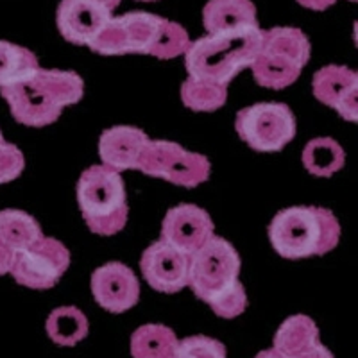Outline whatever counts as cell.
I'll return each mask as SVG.
<instances>
[{
    "instance_id": "e0dca14e",
    "label": "cell",
    "mask_w": 358,
    "mask_h": 358,
    "mask_svg": "<svg viewBox=\"0 0 358 358\" xmlns=\"http://www.w3.org/2000/svg\"><path fill=\"white\" fill-rule=\"evenodd\" d=\"M203 24L208 34L236 33L257 27V8L251 0H210L204 6Z\"/></svg>"
},
{
    "instance_id": "52a82bcc",
    "label": "cell",
    "mask_w": 358,
    "mask_h": 358,
    "mask_svg": "<svg viewBox=\"0 0 358 358\" xmlns=\"http://www.w3.org/2000/svg\"><path fill=\"white\" fill-rule=\"evenodd\" d=\"M210 159L190 152L179 143L167 140H149L138 159V169L147 176L162 178L169 183L196 188L210 178Z\"/></svg>"
},
{
    "instance_id": "836d02e7",
    "label": "cell",
    "mask_w": 358,
    "mask_h": 358,
    "mask_svg": "<svg viewBox=\"0 0 358 358\" xmlns=\"http://www.w3.org/2000/svg\"><path fill=\"white\" fill-rule=\"evenodd\" d=\"M4 142V136H2V131H0V143Z\"/></svg>"
},
{
    "instance_id": "d590c367",
    "label": "cell",
    "mask_w": 358,
    "mask_h": 358,
    "mask_svg": "<svg viewBox=\"0 0 358 358\" xmlns=\"http://www.w3.org/2000/svg\"><path fill=\"white\" fill-rule=\"evenodd\" d=\"M351 2H355V0H351Z\"/></svg>"
},
{
    "instance_id": "ac0fdd59",
    "label": "cell",
    "mask_w": 358,
    "mask_h": 358,
    "mask_svg": "<svg viewBox=\"0 0 358 358\" xmlns=\"http://www.w3.org/2000/svg\"><path fill=\"white\" fill-rule=\"evenodd\" d=\"M319 344V328L308 315H292L281 322L274 335V350L294 358Z\"/></svg>"
},
{
    "instance_id": "9a60e30c",
    "label": "cell",
    "mask_w": 358,
    "mask_h": 358,
    "mask_svg": "<svg viewBox=\"0 0 358 358\" xmlns=\"http://www.w3.org/2000/svg\"><path fill=\"white\" fill-rule=\"evenodd\" d=\"M111 11L97 0H62L57 8V29L66 41L88 45L110 22Z\"/></svg>"
},
{
    "instance_id": "1f68e13d",
    "label": "cell",
    "mask_w": 358,
    "mask_h": 358,
    "mask_svg": "<svg viewBox=\"0 0 358 358\" xmlns=\"http://www.w3.org/2000/svg\"><path fill=\"white\" fill-rule=\"evenodd\" d=\"M255 358H287V357H283V355L278 353V351L274 350V348H271V350L260 351V353H258Z\"/></svg>"
},
{
    "instance_id": "ffe728a7",
    "label": "cell",
    "mask_w": 358,
    "mask_h": 358,
    "mask_svg": "<svg viewBox=\"0 0 358 358\" xmlns=\"http://www.w3.org/2000/svg\"><path fill=\"white\" fill-rule=\"evenodd\" d=\"M47 334L57 346H76L86 338L90 330L88 319L78 306H59L47 317Z\"/></svg>"
},
{
    "instance_id": "3957f363",
    "label": "cell",
    "mask_w": 358,
    "mask_h": 358,
    "mask_svg": "<svg viewBox=\"0 0 358 358\" xmlns=\"http://www.w3.org/2000/svg\"><path fill=\"white\" fill-rule=\"evenodd\" d=\"M260 27L244 29L236 33L208 34L196 41L185 52L188 78L228 86L236 73L251 66L262 45Z\"/></svg>"
},
{
    "instance_id": "83f0119b",
    "label": "cell",
    "mask_w": 358,
    "mask_h": 358,
    "mask_svg": "<svg viewBox=\"0 0 358 358\" xmlns=\"http://www.w3.org/2000/svg\"><path fill=\"white\" fill-rule=\"evenodd\" d=\"M25 158L22 151L13 143H0V185L15 181L24 172Z\"/></svg>"
},
{
    "instance_id": "7a4b0ae2",
    "label": "cell",
    "mask_w": 358,
    "mask_h": 358,
    "mask_svg": "<svg viewBox=\"0 0 358 358\" xmlns=\"http://www.w3.org/2000/svg\"><path fill=\"white\" fill-rule=\"evenodd\" d=\"M341 224L337 217L319 206H290L268 224V241L274 251L289 260L322 257L337 248Z\"/></svg>"
},
{
    "instance_id": "2e32d148",
    "label": "cell",
    "mask_w": 358,
    "mask_h": 358,
    "mask_svg": "<svg viewBox=\"0 0 358 358\" xmlns=\"http://www.w3.org/2000/svg\"><path fill=\"white\" fill-rule=\"evenodd\" d=\"M149 136L133 126H115L106 129L99 138V156L102 165L117 172L136 171L143 147Z\"/></svg>"
},
{
    "instance_id": "9c48e42d",
    "label": "cell",
    "mask_w": 358,
    "mask_h": 358,
    "mask_svg": "<svg viewBox=\"0 0 358 358\" xmlns=\"http://www.w3.org/2000/svg\"><path fill=\"white\" fill-rule=\"evenodd\" d=\"M162 22V17L142 11L111 17L99 36L90 43V49L102 56L149 54Z\"/></svg>"
},
{
    "instance_id": "f546056e",
    "label": "cell",
    "mask_w": 358,
    "mask_h": 358,
    "mask_svg": "<svg viewBox=\"0 0 358 358\" xmlns=\"http://www.w3.org/2000/svg\"><path fill=\"white\" fill-rule=\"evenodd\" d=\"M294 358H334V353H331L328 348L322 346L321 342H319V344H315L313 348L306 350L305 353L297 355V357H294Z\"/></svg>"
},
{
    "instance_id": "8fae6325",
    "label": "cell",
    "mask_w": 358,
    "mask_h": 358,
    "mask_svg": "<svg viewBox=\"0 0 358 358\" xmlns=\"http://www.w3.org/2000/svg\"><path fill=\"white\" fill-rule=\"evenodd\" d=\"M213 236V220L196 204L171 208L162 222V241L192 257Z\"/></svg>"
},
{
    "instance_id": "d4e9b609",
    "label": "cell",
    "mask_w": 358,
    "mask_h": 358,
    "mask_svg": "<svg viewBox=\"0 0 358 358\" xmlns=\"http://www.w3.org/2000/svg\"><path fill=\"white\" fill-rule=\"evenodd\" d=\"M188 47H190V36H188L187 29H183L176 22L163 18L162 27H159L149 56H155L158 59H172V57L187 52Z\"/></svg>"
},
{
    "instance_id": "4dcf8cb0",
    "label": "cell",
    "mask_w": 358,
    "mask_h": 358,
    "mask_svg": "<svg viewBox=\"0 0 358 358\" xmlns=\"http://www.w3.org/2000/svg\"><path fill=\"white\" fill-rule=\"evenodd\" d=\"M299 4L305 6V8L313 9V11H324L330 6H334L337 0H297Z\"/></svg>"
},
{
    "instance_id": "4316f807",
    "label": "cell",
    "mask_w": 358,
    "mask_h": 358,
    "mask_svg": "<svg viewBox=\"0 0 358 358\" xmlns=\"http://www.w3.org/2000/svg\"><path fill=\"white\" fill-rule=\"evenodd\" d=\"M167 358H226L222 342L206 335H194L178 341L174 351Z\"/></svg>"
},
{
    "instance_id": "30bf717a",
    "label": "cell",
    "mask_w": 358,
    "mask_h": 358,
    "mask_svg": "<svg viewBox=\"0 0 358 358\" xmlns=\"http://www.w3.org/2000/svg\"><path fill=\"white\" fill-rule=\"evenodd\" d=\"M70 265V251L63 242L43 236L31 248L15 252L11 274L17 283L34 290L52 289Z\"/></svg>"
},
{
    "instance_id": "7c38bea8",
    "label": "cell",
    "mask_w": 358,
    "mask_h": 358,
    "mask_svg": "<svg viewBox=\"0 0 358 358\" xmlns=\"http://www.w3.org/2000/svg\"><path fill=\"white\" fill-rule=\"evenodd\" d=\"M188 267L190 257L165 241L149 245L140 260V268L147 283L163 294H176L188 287Z\"/></svg>"
},
{
    "instance_id": "7402d4cb",
    "label": "cell",
    "mask_w": 358,
    "mask_h": 358,
    "mask_svg": "<svg viewBox=\"0 0 358 358\" xmlns=\"http://www.w3.org/2000/svg\"><path fill=\"white\" fill-rule=\"evenodd\" d=\"M178 337L169 326L143 324L131 335L133 358H167L174 351Z\"/></svg>"
},
{
    "instance_id": "d6a6232c",
    "label": "cell",
    "mask_w": 358,
    "mask_h": 358,
    "mask_svg": "<svg viewBox=\"0 0 358 358\" xmlns=\"http://www.w3.org/2000/svg\"><path fill=\"white\" fill-rule=\"evenodd\" d=\"M97 2H101V4L104 6V8L110 9V11H113V9L120 4V0H97Z\"/></svg>"
},
{
    "instance_id": "44dd1931",
    "label": "cell",
    "mask_w": 358,
    "mask_h": 358,
    "mask_svg": "<svg viewBox=\"0 0 358 358\" xmlns=\"http://www.w3.org/2000/svg\"><path fill=\"white\" fill-rule=\"evenodd\" d=\"M346 163V152L334 138L321 136L310 140L303 151V165L312 176L330 178Z\"/></svg>"
},
{
    "instance_id": "d6986e66",
    "label": "cell",
    "mask_w": 358,
    "mask_h": 358,
    "mask_svg": "<svg viewBox=\"0 0 358 358\" xmlns=\"http://www.w3.org/2000/svg\"><path fill=\"white\" fill-rule=\"evenodd\" d=\"M43 238L40 224L34 217L22 210H2L0 212V242L13 252L24 251Z\"/></svg>"
},
{
    "instance_id": "484cf974",
    "label": "cell",
    "mask_w": 358,
    "mask_h": 358,
    "mask_svg": "<svg viewBox=\"0 0 358 358\" xmlns=\"http://www.w3.org/2000/svg\"><path fill=\"white\" fill-rule=\"evenodd\" d=\"M210 308L215 312V315L222 319H235L248 308V294L241 281H233L231 285L220 290L217 296H213L208 301Z\"/></svg>"
},
{
    "instance_id": "4fadbf2b",
    "label": "cell",
    "mask_w": 358,
    "mask_h": 358,
    "mask_svg": "<svg viewBox=\"0 0 358 358\" xmlns=\"http://www.w3.org/2000/svg\"><path fill=\"white\" fill-rule=\"evenodd\" d=\"M92 294L99 306L111 313H124L140 299V281L127 265L110 262L92 274Z\"/></svg>"
},
{
    "instance_id": "e575fe53",
    "label": "cell",
    "mask_w": 358,
    "mask_h": 358,
    "mask_svg": "<svg viewBox=\"0 0 358 358\" xmlns=\"http://www.w3.org/2000/svg\"><path fill=\"white\" fill-rule=\"evenodd\" d=\"M140 2H156V0H140Z\"/></svg>"
},
{
    "instance_id": "5bb4252c",
    "label": "cell",
    "mask_w": 358,
    "mask_h": 358,
    "mask_svg": "<svg viewBox=\"0 0 358 358\" xmlns=\"http://www.w3.org/2000/svg\"><path fill=\"white\" fill-rule=\"evenodd\" d=\"M313 95L326 106L334 108L350 122L358 120V73L348 66L328 65L315 72Z\"/></svg>"
},
{
    "instance_id": "f1b7e54d",
    "label": "cell",
    "mask_w": 358,
    "mask_h": 358,
    "mask_svg": "<svg viewBox=\"0 0 358 358\" xmlns=\"http://www.w3.org/2000/svg\"><path fill=\"white\" fill-rule=\"evenodd\" d=\"M13 258H15V252H13L8 245L0 242V276H2V274H8L9 271H11Z\"/></svg>"
},
{
    "instance_id": "cb8c5ba5",
    "label": "cell",
    "mask_w": 358,
    "mask_h": 358,
    "mask_svg": "<svg viewBox=\"0 0 358 358\" xmlns=\"http://www.w3.org/2000/svg\"><path fill=\"white\" fill-rule=\"evenodd\" d=\"M228 86L188 78L181 86V101L194 111H215L226 104Z\"/></svg>"
},
{
    "instance_id": "5b68a950",
    "label": "cell",
    "mask_w": 358,
    "mask_h": 358,
    "mask_svg": "<svg viewBox=\"0 0 358 358\" xmlns=\"http://www.w3.org/2000/svg\"><path fill=\"white\" fill-rule=\"evenodd\" d=\"M310 59V41L301 29L273 27L264 31L251 66L255 81L264 88L283 90L294 85Z\"/></svg>"
},
{
    "instance_id": "603a6c76",
    "label": "cell",
    "mask_w": 358,
    "mask_h": 358,
    "mask_svg": "<svg viewBox=\"0 0 358 358\" xmlns=\"http://www.w3.org/2000/svg\"><path fill=\"white\" fill-rule=\"evenodd\" d=\"M38 69V57L31 50L0 40V88L29 78Z\"/></svg>"
},
{
    "instance_id": "8992f818",
    "label": "cell",
    "mask_w": 358,
    "mask_h": 358,
    "mask_svg": "<svg viewBox=\"0 0 358 358\" xmlns=\"http://www.w3.org/2000/svg\"><path fill=\"white\" fill-rule=\"evenodd\" d=\"M236 133L258 152H278L296 136V118L287 104L258 102L236 113Z\"/></svg>"
},
{
    "instance_id": "ba28073f",
    "label": "cell",
    "mask_w": 358,
    "mask_h": 358,
    "mask_svg": "<svg viewBox=\"0 0 358 358\" xmlns=\"http://www.w3.org/2000/svg\"><path fill=\"white\" fill-rule=\"evenodd\" d=\"M242 262L236 249L213 235L201 249L190 257L188 287L201 301L208 303L213 296L238 280Z\"/></svg>"
},
{
    "instance_id": "277c9868",
    "label": "cell",
    "mask_w": 358,
    "mask_h": 358,
    "mask_svg": "<svg viewBox=\"0 0 358 358\" xmlns=\"http://www.w3.org/2000/svg\"><path fill=\"white\" fill-rule=\"evenodd\" d=\"M78 203L86 226L102 236L122 231L129 215L126 187L120 172L94 165L86 169L78 181Z\"/></svg>"
},
{
    "instance_id": "6da1fadb",
    "label": "cell",
    "mask_w": 358,
    "mask_h": 358,
    "mask_svg": "<svg viewBox=\"0 0 358 358\" xmlns=\"http://www.w3.org/2000/svg\"><path fill=\"white\" fill-rule=\"evenodd\" d=\"M15 120L29 127L50 126L85 94L81 76L70 70L38 69L29 78L0 88Z\"/></svg>"
}]
</instances>
